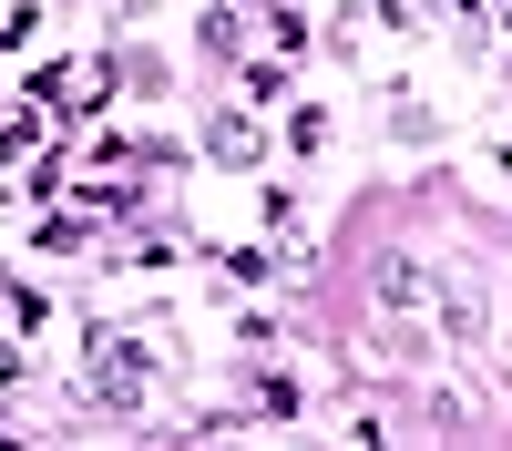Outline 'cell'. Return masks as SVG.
Here are the masks:
<instances>
[{"mask_svg":"<svg viewBox=\"0 0 512 451\" xmlns=\"http://www.w3.org/2000/svg\"><path fill=\"white\" fill-rule=\"evenodd\" d=\"M93 390H103V400H134V390H144V359L123 349V339H93Z\"/></svg>","mask_w":512,"mask_h":451,"instance_id":"cell-1","label":"cell"},{"mask_svg":"<svg viewBox=\"0 0 512 451\" xmlns=\"http://www.w3.org/2000/svg\"><path fill=\"white\" fill-rule=\"evenodd\" d=\"M379 298H390V308H420V298H431L420 257H379Z\"/></svg>","mask_w":512,"mask_h":451,"instance_id":"cell-2","label":"cell"},{"mask_svg":"<svg viewBox=\"0 0 512 451\" xmlns=\"http://www.w3.org/2000/svg\"><path fill=\"white\" fill-rule=\"evenodd\" d=\"M451 339L482 349V287H472V277H451Z\"/></svg>","mask_w":512,"mask_h":451,"instance_id":"cell-3","label":"cell"},{"mask_svg":"<svg viewBox=\"0 0 512 451\" xmlns=\"http://www.w3.org/2000/svg\"><path fill=\"white\" fill-rule=\"evenodd\" d=\"M205 144H216L226 164H246V154H256V123H246V113H216V123H205Z\"/></svg>","mask_w":512,"mask_h":451,"instance_id":"cell-4","label":"cell"}]
</instances>
